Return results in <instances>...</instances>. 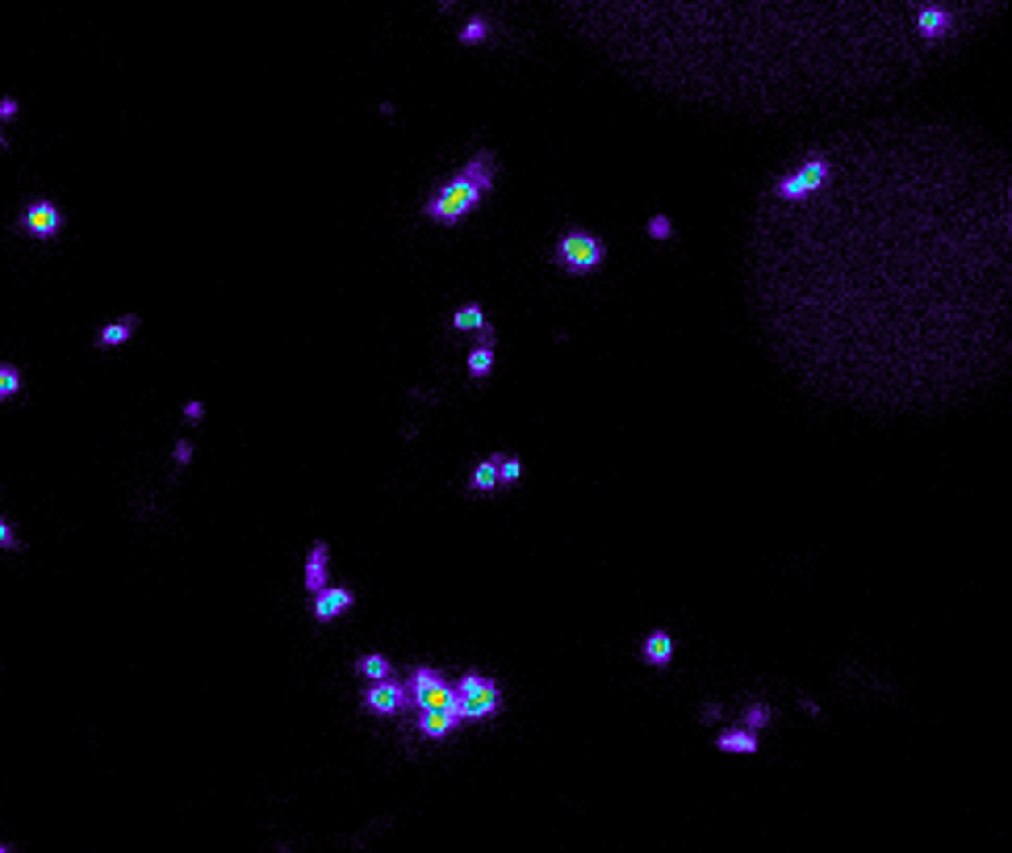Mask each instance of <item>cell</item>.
I'll return each mask as SVG.
<instances>
[{
    "mask_svg": "<svg viewBox=\"0 0 1012 853\" xmlns=\"http://www.w3.org/2000/svg\"><path fill=\"white\" fill-rule=\"evenodd\" d=\"M494 180H498V159H494L490 151H477L448 184H439V193L427 201V218L439 222V226H452V222L469 218V214L486 201V193L494 189Z\"/></svg>",
    "mask_w": 1012,
    "mask_h": 853,
    "instance_id": "6da1fadb",
    "label": "cell"
},
{
    "mask_svg": "<svg viewBox=\"0 0 1012 853\" xmlns=\"http://www.w3.org/2000/svg\"><path fill=\"white\" fill-rule=\"evenodd\" d=\"M494 711H502V686L486 674H465L456 682V716L461 724L473 719H490Z\"/></svg>",
    "mask_w": 1012,
    "mask_h": 853,
    "instance_id": "7a4b0ae2",
    "label": "cell"
},
{
    "mask_svg": "<svg viewBox=\"0 0 1012 853\" xmlns=\"http://www.w3.org/2000/svg\"><path fill=\"white\" fill-rule=\"evenodd\" d=\"M406 695L419 711H456V686L439 674L436 665H419L406 682Z\"/></svg>",
    "mask_w": 1012,
    "mask_h": 853,
    "instance_id": "3957f363",
    "label": "cell"
},
{
    "mask_svg": "<svg viewBox=\"0 0 1012 853\" xmlns=\"http://www.w3.org/2000/svg\"><path fill=\"white\" fill-rule=\"evenodd\" d=\"M552 260L561 264V268H569V272H594V268L607 260V248H602L599 234L565 231L561 239H557V256H552Z\"/></svg>",
    "mask_w": 1012,
    "mask_h": 853,
    "instance_id": "277c9868",
    "label": "cell"
},
{
    "mask_svg": "<svg viewBox=\"0 0 1012 853\" xmlns=\"http://www.w3.org/2000/svg\"><path fill=\"white\" fill-rule=\"evenodd\" d=\"M828 172H833V164L828 159H804L799 167H791L787 176H779V184H774V197L779 201H804V197L812 193H820L824 184H828Z\"/></svg>",
    "mask_w": 1012,
    "mask_h": 853,
    "instance_id": "5b68a950",
    "label": "cell"
},
{
    "mask_svg": "<svg viewBox=\"0 0 1012 853\" xmlns=\"http://www.w3.org/2000/svg\"><path fill=\"white\" fill-rule=\"evenodd\" d=\"M364 707H369V711H377V716H397V711H406V707H411L406 682H397V678H385V682H372V686H364Z\"/></svg>",
    "mask_w": 1012,
    "mask_h": 853,
    "instance_id": "8992f818",
    "label": "cell"
},
{
    "mask_svg": "<svg viewBox=\"0 0 1012 853\" xmlns=\"http://www.w3.org/2000/svg\"><path fill=\"white\" fill-rule=\"evenodd\" d=\"M59 226H63V209L51 197H34L21 209V231L34 234V239H51V234H59Z\"/></svg>",
    "mask_w": 1012,
    "mask_h": 853,
    "instance_id": "52a82bcc",
    "label": "cell"
},
{
    "mask_svg": "<svg viewBox=\"0 0 1012 853\" xmlns=\"http://www.w3.org/2000/svg\"><path fill=\"white\" fill-rule=\"evenodd\" d=\"M331 548H327V540H314L310 544V552H306V590L310 594H322L331 586Z\"/></svg>",
    "mask_w": 1012,
    "mask_h": 853,
    "instance_id": "ba28073f",
    "label": "cell"
},
{
    "mask_svg": "<svg viewBox=\"0 0 1012 853\" xmlns=\"http://www.w3.org/2000/svg\"><path fill=\"white\" fill-rule=\"evenodd\" d=\"M356 603V594L347 590V586H327L322 594H314V620L318 623H331V620H339L347 606Z\"/></svg>",
    "mask_w": 1012,
    "mask_h": 853,
    "instance_id": "9c48e42d",
    "label": "cell"
},
{
    "mask_svg": "<svg viewBox=\"0 0 1012 853\" xmlns=\"http://www.w3.org/2000/svg\"><path fill=\"white\" fill-rule=\"evenodd\" d=\"M494 347H498V330L486 327V330H481V344L473 347V352H469V360H465V364H469V377H477V381H481V377L494 369Z\"/></svg>",
    "mask_w": 1012,
    "mask_h": 853,
    "instance_id": "30bf717a",
    "label": "cell"
},
{
    "mask_svg": "<svg viewBox=\"0 0 1012 853\" xmlns=\"http://www.w3.org/2000/svg\"><path fill=\"white\" fill-rule=\"evenodd\" d=\"M456 724H461V716H456V711H419V719H414V728L423 732V736H431V741L448 736Z\"/></svg>",
    "mask_w": 1012,
    "mask_h": 853,
    "instance_id": "8fae6325",
    "label": "cell"
},
{
    "mask_svg": "<svg viewBox=\"0 0 1012 853\" xmlns=\"http://www.w3.org/2000/svg\"><path fill=\"white\" fill-rule=\"evenodd\" d=\"M917 26L920 34H929V38H945L950 29H954V17L945 13V9H937V4H925L917 13Z\"/></svg>",
    "mask_w": 1012,
    "mask_h": 853,
    "instance_id": "7c38bea8",
    "label": "cell"
},
{
    "mask_svg": "<svg viewBox=\"0 0 1012 853\" xmlns=\"http://www.w3.org/2000/svg\"><path fill=\"white\" fill-rule=\"evenodd\" d=\"M498 465H502V452H494L486 456L477 468H473V477H469V485L477 490V494H494L498 490Z\"/></svg>",
    "mask_w": 1012,
    "mask_h": 853,
    "instance_id": "4fadbf2b",
    "label": "cell"
},
{
    "mask_svg": "<svg viewBox=\"0 0 1012 853\" xmlns=\"http://www.w3.org/2000/svg\"><path fill=\"white\" fill-rule=\"evenodd\" d=\"M135 330H138V318L126 314V318H118V322H110V327L96 330V347H118V344H126Z\"/></svg>",
    "mask_w": 1012,
    "mask_h": 853,
    "instance_id": "5bb4252c",
    "label": "cell"
},
{
    "mask_svg": "<svg viewBox=\"0 0 1012 853\" xmlns=\"http://www.w3.org/2000/svg\"><path fill=\"white\" fill-rule=\"evenodd\" d=\"M356 674L369 678V682H385V678H394V661L385 657V653H364L356 661Z\"/></svg>",
    "mask_w": 1012,
    "mask_h": 853,
    "instance_id": "9a60e30c",
    "label": "cell"
},
{
    "mask_svg": "<svg viewBox=\"0 0 1012 853\" xmlns=\"http://www.w3.org/2000/svg\"><path fill=\"white\" fill-rule=\"evenodd\" d=\"M644 661H649V665H657V670H661V665H670V661H673V640H670V632H653L649 640H644Z\"/></svg>",
    "mask_w": 1012,
    "mask_h": 853,
    "instance_id": "2e32d148",
    "label": "cell"
},
{
    "mask_svg": "<svg viewBox=\"0 0 1012 853\" xmlns=\"http://www.w3.org/2000/svg\"><path fill=\"white\" fill-rule=\"evenodd\" d=\"M715 744L724 749V753H757V736L745 728H728L715 736Z\"/></svg>",
    "mask_w": 1012,
    "mask_h": 853,
    "instance_id": "e0dca14e",
    "label": "cell"
},
{
    "mask_svg": "<svg viewBox=\"0 0 1012 853\" xmlns=\"http://www.w3.org/2000/svg\"><path fill=\"white\" fill-rule=\"evenodd\" d=\"M21 386H26V377H21V369H17V364H4V360H0V406H4L9 398H17V394H21Z\"/></svg>",
    "mask_w": 1012,
    "mask_h": 853,
    "instance_id": "ac0fdd59",
    "label": "cell"
},
{
    "mask_svg": "<svg viewBox=\"0 0 1012 853\" xmlns=\"http://www.w3.org/2000/svg\"><path fill=\"white\" fill-rule=\"evenodd\" d=\"M452 327L456 330H486L490 322H486V314H481V305H461V310L452 314Z\"/></svg>",
    "mask_w": 1012,
    "mask_h": 853,
    "instance_id": "d6986e66",
    "label": "cell"
},
{
    "mask_svg": "<svg viewBox=\"0 0 1012 853\" xmlns=\"http://www.w3.org/2000/svg\"><path fill=\"white\" fill-rule=\"evenodd\" d=\"M740 719H745V732H753V736H757L762 728H770V719H774V711H770L766 703H749V707H745V716H740Z\"/></svg>",
    "mask_w": 1012,
    "mask_h": 853,
    "instance_id": "ffe728a7",
    "label": "cell"
},
{
    "mask_svg": "<svg viewBox=\"0 0 1012 853\" xmlns=\"http://www.w3.org/2000/svg\"><path fill=\"white\" fill-rule=\"evenodd\" d=\"M490 38V21L486 17H473V21H465V29H461V42L465 46H477V42Z\"/></svg>",
    "mask_w": 1012,
    "mask_h": 853,
    "instance_id": "44dd1931",
    "label": "cell"
},
{
    "mask_svg": "<svg viewBox=\"0 0 1012 853\" xmlns=\"http://www.w3.org/2000/svg\"><path fill=\"white\" fill-rule=\"evenodd\" d=\"M523 477V460L519 456H502V465H498V485H515Z\"/></svg>",
    "mask_w": 1012,
    "mask_h": 853,
    "instance_id": "7402d4cb",
    "label": "cell"
},
{
    "mask_svg": "<svg viewBox=\"0 0 1012 853\" xmlns=\"http://www.w3.org/2000/svg\"><path fill=\"white\" fill-rule=\"evenodd\" d=\"M0 548H4V552H17V548H21V536L13 532V524H9V519H0Z\"/></svg>",
    "mask_w": 1012,
    "mask_h": 853,
    "instance_id": "603a6c76",
    "label": "cell"
},
{
    "mask_svg": "<svg viewBox=\"0 0 1012 853\" xmlns=\"http://www.w3.org/2000/svg\"><path fill=\"white\" fill-rule=\"evenodd\" d=\"M649 234H653V239H670V234H673V222L665 218V214H657V218H649Z\"/></svg>",
    "mask_w": 1012,
    "mask_h": 853,
    "instance_id": "cb8c5ba5",
    "label": "cell"
},
{
    "mask_svg": "<svg viewBox=\"0 0 1012 853\" xmlns=\"http://www.w3.org/2000/svg\"><path fill=\"white\" fill-rule=\"evenodd\" d=\"M17 113H21V101H17V97H0V126L13 122Z\"/></svg>",
    "mask_w": 1012,
    "mask_h": 853,
    "instance_id": "d4e9b609",
    "label": "cell"
},
{
    "mask_svg": "<svg viewBox=\"0 0 1012 853\" xmlns=\"http://www.w3.org/2000/svg\"><path fill=\"white\" fill-rule=\"evenodd\" d=\"M172 456H176V465H189V460H192V443L176 440V452H172Z\"/></svg>",
    "mask_w": 1012,
    "mask_h": 853,
    "instance_id": "484cf974",
    "label": "cell"
},
{
    "mask_svg": "<svg viewBox=\"0 0 1012 853\" xmlns=\"http://www.w3.org/2000/svg\"><path fill=\"white\" fill-rule=\"evenodd\" d=\"M201 414H206L201 402H189V406H184V418H189V423H201Z\"/></svg>",
    "mask_w": 1012,
    "mask_h": 853,
    "instance_id": "4316f807",
    "label": "cell"
},
{
    "mask_svg": "<svg viewBox=\"0 0 1012 853\" xmlns=\"http://www.w3.org/2000/svg\"><path fill=\"white\" fill-rule=\"evenodd\" d=\"M0 151H9V134H4V126H0Z\"/></svg>",
    "mask_w": 1012,
    "mask_h": 853,
    "instance_id": "83f0119b",
    "label": "cell"
},
{
    "mask_svg": "<svg viewBox=\"0 0 1012 853\" xmlns=\"http://www.w3.org/2000/svg\"><path fill=\"white\" fill-rule=\"evenodd\" d=\"M0 853H17V849H13V845H4V841H0Z\"/></svg>",
    "mask_w": 1012,
    "mask_h": 853,
    "instance_id": "f1b7e54d",
    "label": "cell"
},
{
    "mask_svg": "<svg viewBox=\"0 0 1012 853\" xmlns=\"http://www.w3.org/2000/svg\"><path fill=\"white\" fill-rule=\"evenodd\" d=\"M276 853H293V849H285V845H281V849H276Z\"/></svg>",
    "mask_w": 1012,
    "mask_h": 853,
    "instance_id": "f546056e",
    "label": "cell"
}]
</instances>
